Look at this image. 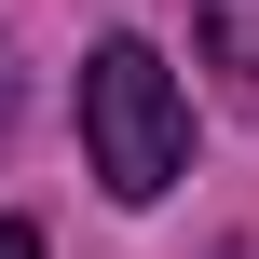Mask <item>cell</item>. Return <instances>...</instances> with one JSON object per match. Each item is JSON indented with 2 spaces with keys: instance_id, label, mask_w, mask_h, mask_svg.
Here are the masks:
<instances>
[{
  "instance_id": "obj_1",
  "label": "cell",
  "mask_w": 259,
  "mask_h": 259,
  "mask_svg": "<svg viewBox=\"0 0 259 259\" xmlns=\"http://www.w3.org/2000/svg\"><path fill=\"white\" fill-rule=\"evenodd\" d=\"M82 150H96V191L109 205H164L178 164H191V96L150 41H96L82 68Z\"/></svg>"
},
{
  "instance_id": "obj_2",
  "label": "cell",
  "mask_w": 259,
  "mask_h": 259,
  "mask_svg": "<svg viewBox=\"0 0 259 259\" xmlns=\"http://www.w3.org/2000/svg\"><path fill=\"white\" fill-rule=\"evenodd\" d=\"M191 27H205V55L259 96V0H191Z\"/></svg>"
},
{
  "instance_id": "obj_3",
  "label": "cell",
  "mask_w": 259,
  "mask_h": 259,
  "mask_svg": "<svg viewBox=\"0 0 259 259\" xmlns=\"http://www.w3.org/2000/svg\"><path fill=\"white\" fill-rule=\"evenodd\" d=\"M0 259H41V232H27V219H0Z\"/></svg>"
},
{
  "instance_id": "obj_4",
  "label": "cell",
  "mask_w": 259,
  "mask_h": 259,
  "mask_svg": "<svg viewBox=\"0 0 259 259\" xmlns=\"http://www.w3.org/2000/svg\"><path fill=\"white\" fill-rule=\"evenodd\" d=\"M0 123H14V55H0Z\"/></svg>"
}]
</instances>
